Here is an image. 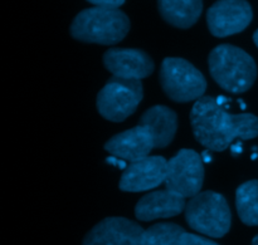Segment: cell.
Here are the masks:
<instances>
[{
	"label": "cell",
	"instance_id": "obj_24",
	"mask_svg": "<svg viewBox=\"0 0 258 245\" xmlns=\"http://www.w3.org/2000/svg\"><path fill=\"white\" fill-rule=\"evenodd\" d=\"M252 245H258V235H256L253 238V240H252Z\"/></svg>",
	"mask_w": 258,
	"mask_h": 245
},
{
	"label": "cell",
	"instance_id": "obj_10",
	"mask_svg": "<svg viewBox=\"0 0 258 245\" xmlns=\"http://www.w3.org/2000/svg\"><path fill=\"white\" fill-rule=\"evenodd\" d=\"M144 229L125 218H106L93 226L82 245H143Z\"/></svg>",
	"mask_w": 258,
	"mask_h": 245
},
{
	"label": "cell",
	"instance_id": "obj_7",
	"mask_svg": "<svg viewBox=\"0 0 258 245\" xmlns=\"http://www.w3.org/2000/svg\"><path fill=\"white\" fill-rule=\"evenodd\" d=\"M204 180L203 158L194 150L183 148L168 161L165 188L183 198H194Z\"/></svg>",
	"mask_w": 258,
	"mask_h": 245
},
{
	"label": "cell",
	"instance_id": "obj_21",
	"mask_svg": "<svg viewBox=\"0 0 258 245\" xmlns=\"http://www.w3.org/2000/svg\"><path fill=\"white\" fill-rule=\"evenodd\" d=\"M231 150H232V155L238 156L239 153H242V151H243V147H242V142H237V143H234V145H232Z\"/></svg>",
	"mask_w": 258,
	"mask_h": 245
},
{
	"label": "cell",
	"instance_id": "obj_20",
	"mask_svg": "<svg viewBox=\"0 0 258 245\" xmlns=\"http://www.w3.org/2000/svg\"><path fill=\"white\" fill-rule=\"evenodd\" d=\"M107 162L108 164H112V165L118 166V168H120V169H126V168H127V166H126V164H125V161H122V160H121V158H118V157H115V156H113V157H108L107 158Z\"/></svg>",
	"mask_w": 258,
	"mask_h": 245
},
{
	"label": "cell",
	"instance_id": "obj_3",
	"mask_svg": "<svg viewBox=\"0 0 258 245\" xmlns=\"http://www.w3.org/2000/svg\"><path fill=\"white\" fill-rule=\"evenodd\" d=\"M209 72L223 90L243 93L253 86L257 65L253 58L238 47L222 44L209 54Z\"/></svg>",
	"mask_w": 258,
	"mask_h": 245
},
{
	"label": "cell",
	"instance_id": "obj_1",
	"mask_svg": "<svg viewBox=\"0 0 258 245\" xmlns=\"http://www.w3.org/2000/svg\"><path fill=\"white\" fill-rule=\"evenodd\" d=\"M194 137L209 151L221 152L236 138L252 140L258 136V117L252 113L232 115L217 98L206 97L196 101L190 113Z\"/></svg>",
	"mask_w": 258,
	"mask_h": 245
},
{
	"label": "cell",
	"instance_id": "obj_8",
	"mask_svg": "<svg viewBox=\"0 0 258 245\" xmlns=\"http://www.w3.org/2000/svg\"><path fill=\"white\" fill-rule=\"evenodd\" d=\"M253 12L247 0H218L207 12V23L217 38L243 32L252 22Z\"/></svg>",
	"mask_w": 258,
	"mask_h": 245
},
{
	"label": "cell",
	"instance_id": "obj_23",
	"mask_svg": "<svg viewBox=\"0 0 258 245\" xmlns=\"http://www.w3.org/2000/svg\"><path fill=\"white\" fill-rule=\"evenodd\" d=\"M253 42H254V44H256L257 48H258V29L256 30V32H254V34H253Z\"/></svg>",
	"mask_w": 258,
	"mask_h": 245
},
{
	"label": "cell",
	"instance_id": "obj_17",
	"mask_svg": "<svg viewBox=\"0 0 258 245\" xmlns=\"http://www.w3.org/2000/svg\"><path fill=\"white\" fill-rule=\"evenodd\" d=\"M181 226L173 223H159L144 231L143 245H184Z\"/></svg>",
	"mask_w": 258,
	"mask_h": 245
},
{
	"label": "cell",
	"instance_id": "obj_22",
	"mask_svg": "<svg viewBox=\"0 0 258 245\" xmlns=\"http://www.w3.org/2000/svg\"><path fill=\"white\" fill-rule=\"evenodd\" d=\"M202 158H203L204 162H211V161H212V157H211V156H209V150L204 151L203 155H202Z\"/></svg>",
	"mask_w": 258,
	"mask_h": 245
},
{
	"label": "cell",
	"instance_id": "obj_12",
	"mask_svg": "<svg viewBox=\"0 0 258 245\" xmlns=\"http://www.w3.org/2000/svg\"><path fill=\"white\" fill-rule=\"evenodd\" d=\"M153 148H155L153 136L140 125L112 136L105 143V150L108 153L130 162L148 157Z\"/></svg>",
	"mask_w": 258,
	"mask_h": 245
},
{
	"label": "cell",
	"instance_id": "obj_19",
	"mask_svg": "<svg viewBox=\"0 0 258 245\" xmlns=\"http://www.w3.org/2000/svg\"><path fill=\"white\" fill-rule=\"evenodd\" d=\"M95 7L108 8V9H118L125 3V0H87Z\"/></svg>",
	"mask_w": 258,
	"mask_h": 245
},
{
	"label": "cell",
	"instance_id": "obj_2",
	"mask_svg": "<svg viewBox=\"0 0 258 245\" xmlns=\"http://www.w3.org/2000/svg\"><path fill=\"white\" fill-rule=\"evenodd\" d=\"M130 30V19L120 9L93 7L78 13L71 25V35L85 43L112 45Z\"/></svg>",
	"mask_w": 258,
	"mask_h": 245
},
{
	"label": "cell",
	"instance_id": "obj_13",
	"mask_svg": "<svg viewBox=\"0 0 258 245\" xmlns=\"http://www.w3.org/2000/svg\"><path fill=\"white\" fill-rule=\"evenodd\" d=\"M185 206V198L165 189L143 196L135 206V216L141 221L168 219L179 215Z\"/></svg>",
	"mask_w": 258,
	"mask_h": 245
},
{
	"label": "cell",
	"instance_id": "obj_9",
	"mask_svg": "<svg viewBox=\"0 0 258 245\" xmlns=\"http://www.w3.org/2000/svg\"><path fill=\"white\" fill-rule=\"evenodd\" d=\"M168 161L163 156H148L131 162L120 179V189L126 193H140L165 183Z\"/></svg>",
	"mask_w": 258,
	"mask_h": 245
},
{
	"label": "cell",
	"instance_id": "obj_16",
	"mask_svg": "<svg viewBox=\"0 0 258 245\" xmlns=\"http://www.w3.org/2000/svg\"><path fill=\"white\" fill-rule=\"evenodd\" d=\"M236 208L242 223L258 226V180L247 181L237 189Z\"/></svg>",
	"mask_w": 258,
	"mask_h": 245
},
{
	"label": "cell",
	"instance_id": "obj_15",
	"mask_svg": "<svg viewBox=\"0 0 258 245\" xmlns=\"http://www.w3.org/2000/svg\"><path fill=\"white\" fill-rule=\"evenodd\" d=\"M159 13L170 25L188 29L198 22L203 0H158Z\"/></svg>",
	"mask_w": 258,
	"mask_h": 245
},
{
	"label": "cell",
	"instance_id": "obj_11",
	"mask_svg": "<svg viewBox=\"0 0 258 245\" xmlns=\"http://www.w3.org/2000/svg\"><path fill=\"white\" fill-rule=\"evenodd\" d=\"M103 64L112 77L138 79L149 77L154 72V62L140 49L111 48L103 54Z\"/></svg>",
	"mask_w": 258,
	"mask_h": 245
},
{
	"label": "cell",
	"instance_id": "obj_18",
	"mask_svg": "<svg viewBox=\"0 0 258 245\" xmlns=\"http://www.w3.org/2000/svg\"><path fill=\"white\" fill-rule=\"evenodd\" d=\"M184 245H218L209 239L203 236L196 235V234L185 233L184 234Z\"/></svg>",
	"mask_w": 258,
	"mask_h": 245
},
{
	"label": "cell",
	"instance_id": "obj_6",
	"mask_svg": "<svg viewBox=\"0 0 258 245\" xmlns=\"http://www.w3.org/2000/svg\"><path fill=\"white\" fill-rule=\"evenodd\" d=\"M143 85L138 79L111 77L97 96V110L103 118L122 122L143 101Z\"/></svg>",
	"mask_w": 258,
	"mask_h": 245
},
{
	"label": "cell",
	"instance_id": "obj_14",
	"mask_svg": "<svg viewBox=\"0 0 258 245\" xmlns=\"http://www.w3.org/2000/svg\"><path fill=\"white\" fill-rule=\"evenodd\" d=\"M139 125L153 136L155 148L170 145L178 130V116L166 106H154L143 113Z\"/></svg>",
	"mask_w": 258,
	"mask_h": 245
},
{
	"label": "cell",
	"instance_id": "obj_4",
	"mask_svg": "<svg viewBox=\"0 0 258 245\" xmlns=\"http://www.w3.org/2000/svg\"><path fill=\"white\" fill-rule=\"evenodd\" d=\"M185 220L198 233L211 238H222L231 229L232 214L223 195L204 191L186 204Z\"/></svg>",
	"mask_w": 258,
	"mask_h": 245
},
{
	"label": "cell",
	"instance_id": "obj_5",
	"mask_svg": "<svg viewBox=\"0 0 258 245\" xmlns=\"http://www.w3.org/2000/svg\"><path fill=\"white\" fill-rule=\"evenodd\" d=\"M160 83L166 96L180 103L198 101L207 90L204 75L183 58H165L163 60Z\"/></svg>",
	"mask_w": 258,
	"mask_h": 245
}]
</instances>
